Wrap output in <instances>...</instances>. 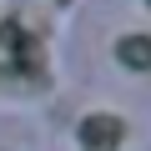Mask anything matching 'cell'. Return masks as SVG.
<instances>
[{
  "instance_id": "1",
  "label": "cell",
  "mask_w": 151,
  "mask_h": 151,
  "mask_svg": "<svg viewBox=\"0 0 151 151\" xmlns=\"http://www.w3.org/2000/svg\"><path fill=\"white\" fill-rule=\"evenodd\" d=\"M121 60H126V65H131V60H136V65H151V40H146V35L126 40V45H121Z\"/></svg>"
}]
</instances>
